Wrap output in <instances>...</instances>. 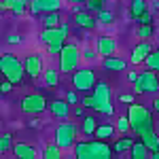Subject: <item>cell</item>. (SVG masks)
<instances>
[{
    "mask_svg": "<svg viewBox=\"0 0 159 159\" xmlns=\"http://www.w3.org/2000/svg\"><path fill=\"white\" fill-rule=\"evenodd\" d=\"M151 106H153V110H155V112H159V98L153 100V104H151Z\"/></svg>",
    "mask_w": 159,
    "mask_h": 159,
    "instance_id": "45",
    "label": "cell"
},
{
    "mask_svg": "<svg viewBox=\"0 0 159 159\" xmlns=\"http://www.w3.org/2000/svg\"><path fill=\"white\" fill-rule=\"evenodd\" d=\"M138 76H140V74L136 72V70H129V72H127V81H129V83H136Z\"/></svg>",
    "mask_w": 159,
    "mask_h": 159,
    "instance_id": "44",
    "label": "cell"
},
{
    "mask_svg": "<svg viewBox=\"0 0 159 159\" xmlns=\"http://www.w3.org/2000/svg\"><path fill=\"white\" fill-rule=\"evenodd\" d=\"M43 28H55V25L61 24V17H60V11H47L43 13Z\"/></svg>",
    "mask_w": 159,
    "mask_h": 159,
    "instance_id": "25",
    "label": "cell"
},
{
    "mask_svg": "<svg viewBox=\"0 0 159 159\" xmlns=\"http://www.w3.org/2000/svg\"><path fill=\"white\" fill-rule=\"evenodd\" d=\"M98 85L96 72L91 68H79L76 72H72V89H76L79 93H91L93 87Z\"/></svg>",
    "mask_w": 159,
    "mask_h": 159,
    "instance_id": "7",
    "label": "cell"
},
{
    "mask_svg": "<svg viewBox=\"0 0 159 159\" xmlns=\"http://www.w3.org/2000/svg\"><path fill=\"white\" fill-rule=\"evenodd\" d=\"M21 40H24L21 34H9V36H7V43H9V45H21Z\"/></svg>",
    "mask_w": 159,
    "mask_h": 159,
    "instance_id": "38",
    "label": "cell"
},
{
    "mask_svg": "<svg viewBox=\"0 0 159 159\" xmlns=\"http://www.w3.org/2000/svg\"><path fill=\"white\" fill-rule=\"evenodd\" d=\"M151 159H159V151H155V153H151Z\"/></svg>",
    "mask_w": 159,
    "mask_h": 159,
    "instance_id": "48",
    "label": "cell"
},
{
    "mask_svg": "<svg viewBox=\"0 0 159 159\" xmlns=\"http://www.w3.org/2000/svg\"><path fill=\"white\" fill-rule=\"evenodd\" d=\"M61 153H64V148L53 140V142H47L45 147H43V157L45 159H61Z\"/></svg>",
    "mask_w": 159,
    "mask_h": 159,
    "instance_id": "22",
    "label": "cell"
},
{
    "mask_svg": "<svg viewBox=\"0 0 159 159\" xmlns=\"http://www.w3.org/2000/svg\"><path fill=\"white\" fill-rule=\"evenodd\" d=\"M85 4H87V11H91V13H98V11H102V9H104L106 0H87Z\"/></svg>",
    "mask_w": 159,
    "mask_h": 159,
    "instance_id": "33",
    "label": "cell"
},
{
    "mask_svg": "<svg viewBox=\"0 0 159 159\" xmlns=\"http://www.w3.org/2000/svg\"><path fill=\"white\" fill-rule=\"evenodd\" d=\"M13 85H15V83H13V81H9V79H4V81H2V83H0V91H2V93H4V96H7V93H11Z\"/></svg>",
    "mask_w": 159,
    "mask_h": 159,
    "instance_id": "37",
    "label": "cell"
},
{
    "mask_svg": "<svg viewBox=\"0 0 159 159\" xmlns=\"http://www.w3.org/2000/svg\"><path fill=\"white\" fill-rule=\"evenodd\" d=\"M119 100H121V102H125V104H132V102H134V96H132V93H121V96H119Z\"/></svg>",
    "mask_w": 159,
    "mask_h": 159,
    "instance_id": "41",
    "label": "cell"
},
{
    "mask_svg": "<svg viewBox=\"0 0 159 159\" xmlns=\"http://www.w3.org/2000/svg\"><path fill=\"white\" fill-rule=\"evenodd\" d=\"M13 155L21 159H34L36 157V148L32 144H28V142H15L13 144Z\"/></svg>",
    "mask_w": 159,
    "mask_h": 159,
    "instance_id": "18",
    "label": "cell"
},
{
    "mask_svg": "<svg viewBox=\"0 0 159 159\" xmlns=\"http://www.w3.org/2000/svg\"><path fill=\"white\" fill-rule=\"evenodd\" d=\"M60 57V72L61 74H70L76 72L79 66H81V60H83V51L79 49L76 43H66V47L61 49V53L57 55Z\"/></svg>",
    "mask_w": 159,
    "mask_h": 159,
    "instance_id": "5",
    "label": "cell"
},
{
    "mask_svg": "<svg viewBox=\"0 0 159 159\" xmlns=\"http://www.w3.org/2000/svg\"><path fill=\"white\" fill-rule=\"evenodd\" d=\"M24 64H25V74L32 81H36L38 76H43V72H45V68H43V55L40 53H30L24 60Z\"/></svg>",
    "mask_w": 159,
    "mask_h": 159,
    "instance_id": "11",
    "label": "cell"
},
{
    "mask_svg": "<svg viewBox=\"0 0 159 159\" xmlns=\"http://www.w3.org/2000/svg\"><path fill=\"white\" fill-rule=\"evenodd\" d=\"M74 24L79 28H83V30H93L100 21H98V17H93V13L85 9L81 13H74Z\"/></svg>",
    "mask_w": 159,
    "mask_h": 159,
    "instance_id": "16",
    "label": "cell"
},
{
    "mask_svg": "<svg viewBox=\"0 0 159 159\" xmlns=\"http://www.w3.org/2000/svg\"><path fill=\"white\" fill-rule=\"evenodd\" d=\"M147 9H148V7H147V2H144V0H129V11H132V15H134L136 19L147 11Z\"/></svg>",
    "mask_w": 159,
    "mask_h": 159,
    "instance_id": "27",
    "label": "cell"
},
{
    "mask_svg": "<svg viewBox=\"0 0 159 159\" xmlns=\"http://www.w3.org/2000/svg\"><path fill=\"white\" fill-rule=\"evenodd\" d=\"M64 98L68 100L72 106H76V104L81 102V98H79V91H76V89H72V91H66V96H64Z\"/></svg>",
    "mask_w": 159,
    "mask_h": 159,
    "instance_id": "35",
    "label": "cell"
},
{
    "mask_svg": "<svg viewBox=\"0 0 159 159\" xmlns=\"http://www.w3.org/2000/svg\"><path fill=\"white\" fill-rule=\"evenodd\" d=\"M102 66H104L106 72H123V70H127V60L117 57V55H110V57H104Z\"/></svg>",
    "mask_w": 159,
    "mask_h": 159,
    "instance_id": "17",
    "label": "cell"
},
{
    "mask_svg": "<svg viewBox=\"0 0 159 159\" xmlns=\"http://www.w3.org/2000/svg\"><path fill=\"white\" fill-rule=\"evenodd\" d=\"M155 34V28L151 24H140L138 25V38H142V40H148V38Z\"/></svg>",
    "mask_w": 159,
    "mask_h": 159,
    "instance_id": "30",
    "label": "cell"
},
{
    "mask_svg": "<svg viewBox=\"0 0 159 159\" xmlns=\"http://www.w3.org/2000/svg\"><path fill=\"white\" fill-rule=\"evenodd\" d=\"M151 21H153V15H151V11H148V9L142 13L140 17H138V24H151Z\"/></svg>",
    "mask_w": 159,
    "mask_h": 159,
    "instance_id": "39",
    "label": "cell"
},
{
    "mask_svg": "<svg viewBox=\"0 0 159 159\" xmlns=\"http://www.w3.org/2000/svg\"><path fill=\"white\" fill-rule=\"evenodd\" d=\"M28 127H30V129H38V127H40V121L36 119V115H34V119L28 121Z\"/></svg>",
    "mask_w": 159,
    "mask_h": 159,
    "instance_id": "42",
    "label": "cell"
},
{
    "mask_svg": "<svg viewBox=\"0 0 159 159\" xmlns=\"http://www.w3.org/2000/svg\"><path fill=\"white\" fill-rule=\"evenodd\" d=\"M153 51H155V47H153L148 40H140L134 49H132V57H129V61H132V64H136V66H138V64H144V61H147V57L153 53Z\"/></svg>",
    "mask_w": 159,
    "mask_h": 159,
    "instance_id": "14",
    "label": "cell"
},
{
    "mask_svg": "<svg viewBox=\"0 0 159 159\" xmlns=\"http://www.w3.org/2000/svg\"><path fill=\"white\" fill-rule=\"evenodd\" d=\"M134 142H136V138H132V136H121L119 140L112 142V148H115L117 155H121V153H125V151H132Z\"/></svg>",
    "mask_w": 159,
    "mask_h": 159,
    "instance_id": "19",
    "label": "cell"
},
{
    "mask_svg": "<svg viewBox=\"0 0 159 159\" xmlns=\"http://www.w3.org/2000/svg\"><path fill=\"white\" fill-rule=\"evenodd\" d=\"M68 32H70V24H68V21H61V24L55 25V28H45V30L40 32V43L47 45V47L53 45V43H66Z\"/></svg>",
    "mask_w": 159,
    "mask_h": 159,
    "instance_id": "10",
    "label": "cell"
},
{
    "mask_svg": "<svg viewBox=\"0 0 159 159\" xmlns=\"http://www.w3.org/2000/svg\"><path fill=\"white\" fill-rule=\"evenodd\" d=\"M79 132H81V127H79L74 121H64V123H60V125L55 127L53 138H55V142H57L64 151H70V148H74V144H76Z\"/></svg>",
    "mask_w": 159,
    "mask_h": 159,
    "instance_id": "6",
    "label": "cell"
},
{
    "mask_svg": "<svg viewBox=\"0 0 159 159\" xmlns=\"http://www.w3.org/2000/svg\"><path fill=\"white\" fill-rule=\"evenodd\" d=\"M25 2H21V0H15V4H13V9H11V13L13 15H24L25 13Z\"/></svg>",
    "mask_w": 159,
    "mask_h": 159,
    "instance_id": "34",
    "label": "cell"
},
{
    "mask_svg": "<svg viewBox=\"0 0 159 159\" xmlns=\"http://www.w3.org/2000/svg\"><path fill=\"white\" fill-rule=\"evenodd\" d=\"M13 4H15V0H2V4H0V7H2V11H11Z\"/></svg>",
    "mask_w": 159,
    "mask_h": 159,
    "instance_id": "43",
    "label": "cell"
},
{
    "mask_svg": "<svg viewBox=\"0 0 159 159\" xmlns=\"http://www.w3.org/2000/svg\"><path fill=\"white\" fill-rule=\"evenodd\" d=\"M115 125H117V132H119V134L132 132V123H129V117H127V115H125V117H119V119L115 121Z\"/></svg>",
    "mask_w": 159,
    "mask_h": 159,
    "instance_id": "28",
    "label": "cell"
},
{
    "mask_svg": "<svg viewBox=\"0 0 159 159\" xmlns=\"http://www.w3.org/2000/svg\"><path fill=\"white\" fill-rule=\"evenodd\" d=\"M60 68L55 70V68H47L45 72H43V83L45 87H57L60 85Z\"/></svg>",
    "mask_w": 159,
    "mask_h": 159,
    "instance_id": "23",
    "label": "cell"
},
{
    "mask_svg": "<svg viewBox=\"0 0 159 159\" xmlns=\"http://www.w3.org/2000/svg\"><path fill=\"white\" fill-rule=\"evenodd\" d=\"M13 136L7 132V134L0 136V153H7V151H13Z\"/></svg>",
    "mask_w": 159,
    "mask_h": 159,
    "instance_id": "31",
    "label": "cell"
},
{
    "mask_svg": "<svg viewBox=\"0 0 159 159\" xmlns=\"http://www.w3.org/2000/svg\"><path fill=\"white\" fill-rule=\"evenodd\" d=\"M93 49L98 51V55H102V57H110V55L117 53V40L112 36L102 34V36H98L93 40Z\"/></svg>",
    "mask_w": 159,
    "mask_h": 159,
    "instance_id": "13",
    "label": "cell"
},
{
    "mask_svg": "<svg viewBox=\"0 0 159 159\" xmlns=\"http://www.w3.org/2000/svg\"><path fill=\"white\" fill-rule=\"evenodd\" d=\"M47 110L51 112V117L66 121V119L70 117V112H72V104H70L66 98H57V100H51L49 102V108Z\"/></svg>",
    "mask_w": 159,
    "mask_h": 159,
    "instance_id": "12",
    "label": "cell"
},
{
    "mask_svg": "<svg viewBox=\"0 0 159 159\" xmlns=\"http://www.w3.org/2000/svg\"><path fill=\"white\" fill-rule=\"evenodd\" d=\"M129 155L134 159H151V151H148V147L142 142V138L140 140H136L134 147H132V151H129Z\"/></svg>",
    "mask_w": 159,
    "mask_h": 159,
    "instance_id": "21",
    "label": "cell"
},
{
    "mask_svg": "<svg viewBox=\"0 0 159 159\" xmlns=\"http://www.w3.org/2000/svg\"><path fill=\"white\" fill-rule=\"evenodd\" d=\"M0 72H2V79H9L15 85H21L24 83L25 74V64L15 53H2L0 55Z\"/></svg>",
    "mask_w": 159,
    "mask_h": 159,
    "instance_id": "3",
    "label": "cell"
},
{
    "mask_svg": "<svg viewBox=\"0 0 159 159\" xmlns=\"http://www.w3.org/2000/svg\"><path fill=\"white\" fill-rule=\"evenodd\" d=\"M28 9L32 15H40V13H47V11H60L61 0H32L28 4Z\"/></svg>",
    "mask_w": 159,
    "mask_h": 159,
    "instance_id": "15",
    "label": "cell"
},
{
    "mask_svg": "<svg viewBox=\"0 0 159 159\" xmlns=\"http://www.w3.org/2000/svg\"><path fill=\"white\" fill-rule=\"evenodd\" d=\"M98 125L100 123L96 121V117H91V115H87V117H83L81 119V134H85V136H93L96 134V129H98Z\"/></svg>",
    "mask_w": 159,
    "mask_h": 159,
    "instance_id": "20",
    "label": "cell"
},
{
    "mask_svg": "<svg viewBox=\"0 0 159 159\" xmlns=\"http://www.w3.org/2000/svg\"><path fill=\"white\" fill-rule=\"evenodd\" d=\"M144 66H147L148 70H157V72H159V47H157V49H155V51H153V53H151V55L147 57Z\"/></svg>",
    "mask_w": 159,
    "mask_h": 159,
    "instance_id": "29",
    "label": "cell"
},
{
    "mask_svg": "<svg viewBox=\"0 0 159 159\" xmlns=\"http://www.w3.org/2000/svg\"><path fill=\"white\" fill-rule=\"evenodd\" d=\"M127 117H129V123H132V134L138 136V138L155 127L153 115L144 104H138V102L127 104Z\"/></svg>",
    "mask_w": 159,
    "mask_h": 159,
    "instance_id": "2",
    "label": "cell"
},
{
    "mask_svg": "<svg viewBox=\"0 0 159 159\" xmlns=\"http://www.w3.org/2000/svg\"><path fill=\"white\" fill-rule=\"evenodd\" d=\"M96 57H98V51H96V49H91V47H85V49H83V60L93 61Z\"/></svg>",
    "mask_w": 159,
    "mask_h": 159,
    "instance_id": "36",
    "label": "cell"
},
{
    "mask_svg": "<svg viewBox=\"0 0 159 159\" xmlns=\"http://www.w3.org/2000/svg\"><path fill=\"white\" fill-rule=\"evenodd\" d=\"M96 17H98L100 24H112V21H115V13L108 11V9H102V11H98V13H96Z\"/></svg>",
    "mask_w": 159,
    "mask_h": 159,
    "instance_id": "32",
    "label": "cell"
},
{
    "mask_svg": "<svg viewBox=\"0 0 159 159\" xmlns=\"http://www.w3.org/2000/svg\"><path fill=\"white\" fill-rule=\"evenodd\" d=\"M142 138V142L148 147V151L151 153H155V151H159V134L155 132V129H151V132H147L144 136H140Z\"/></svg>",
    "mask_w": 159,
    "mask_h": 159,
    "instance_id": "26",
    "label": "cell"
},
{
    "mask_svg": "<svg viewBox=\"0 0 159 159\" xmlns=\"http://www.w3.org/2000/svg\"><path fill=\"white\" fill-rule=\"evenodd\" d=\"M85 110H87V106H83V104H81V106H74L72 115L76 117V119H83V117H87V115H85Z\"/></svg>",
    "mask_w": 159,
    "mask_h": 159,
    "instance_id": "40",
    "label": "cell"
},
{
    "mask_svg": "<svg viewBox=\"0 0 159 159\" xmlns=\"http://www.w3.org/2000/svg\"><path fill=\"white\" fill-rule=\"evenodd\" d=\"M132 91L134 93H155L159 91V74L157 70H144V72H140L138 76V81L132 83Z\"/></svg>",
    "mask_w": 159,
    "mask_h": 159,
    "instance_id": "8",
    "label": "cell"
},
{
    "mask_svg": "<svg viewBox=\"0 0 159 159\" xmlns=\"http://www.w3.org/2000/svg\"><path fill=\"white\" fill-rule=\"evenodd\" d=\"M72 151L76 159H110L115 155L112 144L100 140V138H96V140H79Z\"/></svg>",
    "mask_w": 159,
    "mask_h": 159,
    "instance_id": "1",
    "label": "cell"
},
{
    "mask_svg": "<svg viewBox=\"0 0 159 159\" xmlns=\"http://www.w3.org/2000/svg\"><path fill=\"white\" fill-rule=\"evenodd\" d=\"M91 98H93V106L91 110H98L100 115L104 117H112L115 115V106H112V89L108 83L98 81V85L93 87L91 91Z\"/></svg>",
    "mask_w": 159,
    "mask_h": 159,
    "instance_id": "4",
    "label": "cell"
},
{
    "mask_svg": "<svg viewBox=\"0 0 159 159\" xmlns=\"http://www.w3.org/2000/svg\"><path fill=\"white\" fill-rule=\"evenodd\" d=\"M115 132H117V125H110V123H100L93 136H96V138H100V140H110V138L115 136Z\"/></svg>",
    "mask_w": 159,
    "mask_h": 159,
    "instance_id": "24",
    "label": "cell"
},
{
    "mask_svg": "<svg viewBox=\"0 0 159 159\" xmlns=\"http://www.w3.org/2000/svg\"><path fill=\"white\" fill-rule=\"evenodd\" d=\"M151 9L153 11H159V0H151Z\"/></svg>",
    "mask_w": 159,
    "mask_h": 159,
    "instance_id": "46",
    "label": "cell"
},
{
    "mask_svg": "<svg viewBox=\"0 0 159 159\" xmlns=\"http://www.w3.org/2000/svg\"><path fill=\"white\" fill-rule=\"evenodd\" d=\"M68 2H72V4H85L87 0H68Z\"/></svg>",
    "mask_w": 159,
    "mask_h": 159,
    "instance_id": "47",
    "label": "cell"
},
{
    "mask_svg": "<svg viewBox=\"0 0 159 159\" xmlns=\"http://www.w3.org/2000/svg\"><path fill=\"white\" fill-rule=\"evenodd\" d=\"M19 106H21V112H25V115H40V112H45V110L49 108L45 93H40V91L24 96L21 102H19Z\"/></svg>",
    "mask_w": 159,
    "mask_h": 159,
    "instance_id": "9",
    "label": "cell"
}]
</instances>
